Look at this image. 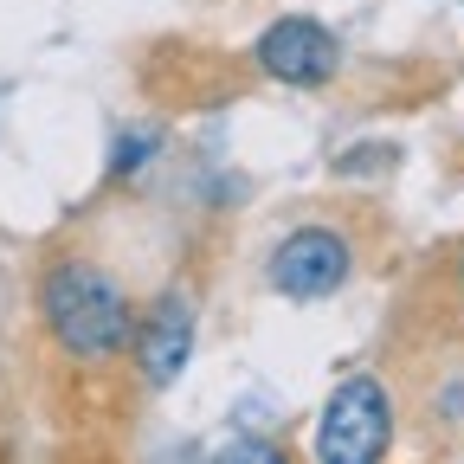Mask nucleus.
<instances>
[{"mask_svg":"<svg viewBox=\"0 0 464 464\" xmlns=\"http://www.w3.org/2000/svg\"><path fill=\"white\" fill-rule=\"evenodd\" d=\"M39 323L58 355L91 374L116 368L136 342V304H130L123 277L84 252H65L39 271Z\"/></svg>","mask_w":464,"mask_h":464,"instance_id":"1","label":"nucleus"},{"mask_svg":"<svg viewBox=\"0 0 464 464\" xmlns=\"http://www.w3.org/2000/svg\"><path fill=\"white\" fill-rule=\"evenodd\" d=\"M207 464H297V458H290L284 439H232V445H219Z\"/></svg>","mask_w":464,"mask_h":464,"instance_id":"6","label":"nucleus"},{"mask_svg":"<svg viewBox=\"0 0 464 464\" xmlns=\"http://www.w3.org/2000/svg\"><path fill=\"white\" fill-rule=\"evenodd\" d=\"M188 355H194V304H188V290H181V284H168L161 297L136 316L130 362H136V381H142L149 393H161V387L181 381Z\"/></svg>","mask_w":464,"mask_h":464,"instance_id":"5","label":"nucleus"},{"mask_svg":"<svg viewBox=\"0 0 464 464\" xmlns=\"http://www.w3.org/2000/svg\"><path fill=\"white\" fill-rule=\"evenodd\" d=\"M393 451V393L374 374L342 381L316 420V464H387Z\"/></svg>","mask_w":464,"mask_h":464,"instance_id":"2","label":"nucleus"},{"mask_svg":"<svg viewBox=\"0 0 464 464\" xmlns=\"http://www.w3.org/2000/svg\"><path fill=\"white\" fill-rule=\"evenodd\" d=\"M265 277L290 304H323V297H335V290L355 277V239H348L342 226H329V219L290 226L271 246V258H265Z\"/></svg>","mask_w":464,"mask_h":464,"instance_id":"3","label":"nucleus"},{"mask_svg":"<svg viewBox=\"0 0 464 464\" xmlns=\"http://www.w3.org/2000/svg\"><path fill=\"white\" fill-rule=\"evenodd\" d=\"M458 284H464V271H458Z\"/></svg>","mask_w":464,"mask_h":464,"instance_id":"7","label":"nucleus"},{"mask_svg":"<svg viewBox=\"0 0 464 464\" xmlns=\"http://www.w3.org/2000/svg\"><path fill=\"white\" fill-rule=\"evenodd\" d=\"M252 58H258V72H265L271 84H290V91H323V84H335V72H342L335 33H329L323 20H310V14L271 20V26L258 33Z\"/></svg>","mask_w":464,"mask_h":464,"instance_id":"4","label":"nucleus"}]
</instances>
